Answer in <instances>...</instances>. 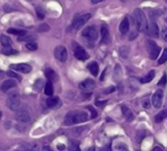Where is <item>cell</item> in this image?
Instances as JSON below:
<instances>
[{
  "instance_id": "1",
  "label": "cell",
  "mask_w": 167,
  "mask_h": 151,
  "mask_svg": "<svg viewBox=\"0 0 167 151\" xmlns=\"http://www.w3.org/2000/svg\"><path fill=\"white\" fill-rule=\"evenodd\" d=\"M89 116L84 111H71L67 113L64 119L65 126H72L75 124H81L87 121Z\"/></svg>"
},
{
  "instance_id": "2",
  "label": "cell",
  "mask_w": 167,
  "mask_h": 151,
  "mask_svg": "<svg viewBox=\"0 0 167 151\" xmlns=\"http://www.w3.org/2000/svg\"><path fill=\"white\" fill-rule=\"evenodd\" d=\"M133 16H134V20H135V23H136V27L138 30L145 31L148 27V22H147L145 13L141 9H135Z\"/></svg>"
},
{
  "instance_id": "3",
  "label": "cell",
  "mask_w": 167,
  "mask_h": 151,
  "mask_svg": "<svg viewBox=\"0 0 167 151\" xmlns=\"http://www.w3.org/2000/svg\"><path fill=\"white\" fill-rule=\"evenodd\" d=\"M82 35L87 42H92V44L97 39L98 33H97V28H95L94 26H89L83 30Z\"/></svg>"
},
{
  "instance_id": "4",
  "label": "cell",
  "mask_w": 167,
  "mask_h": 151,
  "mask_svg": "<svg viewBox=\"0 0 167 151\" xmlns=\"http://www.w3.org/2000/svg\"><path fill=\"white\" fill-rule=\"evenodd\" d=\"M7 107L12 111H17L21 107V98L18 93H11L6 101Z\"/></svg>"
},
{
  "instance_id": "5",
  "label": "cell",
  "mask_w": 167,
  "mask_h": 151,
  "mask_svg": "<svg viewBox=\"0 0 167 151\" xmlns=\"http://www.w3.org/2000/svg\"><path fill=\"white\" fill-rule=\"evenodd\" d=\"M147 48L148 56L152 60H155L160 53V47L153 40H147Z\"/></svg>"
},
{
  "instance_id": "6",
  "label": "cell",
  "mask_w": 167,
  "mask_h": 151,
  "mask_svg": "<svg viewBox=\"0 0 167 151\" xmlns=\"http://www.w3.org/2000/svg\"><path fill=\"white\" fill-rule=\"evenodd\" d=\"M54 56L57 60H59L60 62L64 63L67 61V58H68V52H67V49L65 46H57L55 47L54 49Z\"/></svg>"
},
{
  "instance_id": "7",
  "label": "cell",
  "mask_w": 167,
  "mask_h": 151,
  "mask_svg": "<svg viewBox=\"0 0 167 151\" xmlns=\"http://www.w3.org/2000/svg\"><path fill=\"white\" fill-rule=\"evenodd\" d=\"M79 87L84 92H92L95 87V82L92 78H86L79 84Z\"/></svg>"
},
{
  "instance_id": "8",
  "label": "cell",
  "mask_w": 167,
  "mask_h": 151,
  "mask_svg": "<svg viewBox=\"0 0 167 151\" xmlns=\"http://www.w3.org/2000/svg\"><path fill=\"white\" fill-rule=\"evenodd\" d=\"M145 31L148 36H152V37H157L158 35H159V30H158L156 23L153 20L150 21L149 25H148Z\"/></svg>"
},
{
  "instance_id": "9",
  "label": "cell",
  "mask_w": 167,
  "mask_h": 151,
  "mask_svg": "<svg viewBox=\"0 0 167 151\" xmlns=\"http://www.w3.org/2000/svg\"><path fill=\"white\" fill-rule=\"evenodd\" d=\"M16 118L17 120L22 122V123H29L31 120V116L28 110L25 109H19L17 110V113H16Z\"/></svg>"
},
{
  "instance_id": "10",
  "label": "cell",
  "mask_w": 167,
  "mask_h": 151,
  "mask_svg": "<svg viewBox=\"0 0 167 151\" xmlns=\"http://www.w3.org/2000/svg\"><path fill=\"white\" fill-rule=\"evenodd\" d=\"M90 19H91V14H85V15L79 16L78 18L75 19V21L73 23V29L79 30L80 28H82Z\"/></svg>"
},
{
  "instance_id": "11",
  "label": "cell",
  "mask_w": 167,
  "mask_h": 151,
  "mask_svg": "<svg viewBox=\"0 0 167 151\" xmlns=\"http://www.w3.org/2000/svg\"><path fill=\"white\" fill-rule=\"evenodd\" d=\"M10 68L16 72L19 73H24V74H28L31 71V67L29 64H26V63H20V64H12L10 66Z\"/></svg>"
},
{
  "instance_id": "12",
  "label": "cell",
  "mask_w": 167,
  "mask_h": 151,
  "mask_svg": "<svg viewBox=\"0 0 167 151\" xmlns=\"http://www.w3.org/2000/svg\"><path fill=\"white\" fill-rule=\"evenodd\" d=\"M162 98H163V91L161 89H158L153 95V105L154 108H160L162 105Z\"/></svg>"
},
{
  "instance_id": "13",
  "label": "cell",
  "mask_w": 167,
  "mask_h": 151,
  "mask_svg": "<svg viewBox=\"0 0 167 151\" xmlns=\"http://www.w3.org/2000/svg\"><path fill=\"white\" fill-rule=\"evenodd\" d=\"M74 53H75L76 58L79 59V60L85 61V60H86V59L90 58L89 54H87L86 51L83 48V47H81V46H77L76 48L74 49Z\"/></svg>"
},
{
  "instance_id": "14",
  "label": "cell",
  "mask_w": 167,
  "mask_h": 151,
  "mask_svg": "<svg viewBox=\"0 0 167 151\" xmlns=\"http://www.w3.org/2000/svg\"><path fill=\"white\" fill-rule=\"evenodd\" d=\"M17 85V83H16L14 79L12 78H9V79H6V81H4L1 84V86H0V89H1L2 91L6 92L8 91L9 89H11L12 87L16 86Z\"/></svg>"
},
{
  "instance_id": "15",
  "label": "cell",
  "mask_w": 167,
  "mask_h": 151,
  "mask_svg": "<svg viewBox=\"0 0 167 151\" xmlns=\"http://www.w3.org/2000/svg\"><path fill=\"white\" fill-rule=\"evenodd\" d=\"M61 101L58 96H50L46 99V105L49 108H56L60 106Z\"/></svg>"
},
{
  "instance_id": "16",
  "label": "cell",
  "mask_w": 167,
  "mask_h": 151,
  "mask_svg": "<svg viewBox=\"0 0 167 151\" xmlns=\"http://www.w3.org/2000/svg\"><path fill=\"white\" fill-rule=\"evenodd\" d=\"M129 30H130V23H129V19L126 17L120 23V26H119V30H120V33L122 35H126V34H128Z\"/></svg>"
},
{
  "instance_id": "17",
  "label": "cell",
  "mask_w": 167,
  "mask_h": 151,
  "mask_svg": "<svg viewBox=\"0 0 167 151\" xmlns=\"http://www.w3.org/2000/svg\"><path fill=\"white\" fill-rule=\"evenodd\" d=\"M100 34H101V42L103 44H108L110 42V35L108 29L103 26L100 30Z\"/></svg>"
},
{
  "instance_id": "18",
  "label": "cell",
  "mask_w": 167,
  "mask_h": 151,
  "mask_svg": "<svg viewBox=\"0 0 167 151\" xmlns=\"http://www.w3.org/2000/svg\"><path fill=\"white\" fill-rule=\"evenodd\" d=\"M122 114H123L124 118L128 122H132L134 120V118H135L133 112L127 106H122Z\"/></svg>"
},
{
  "instance_id": "19",
  "label": "cell",
  "mask_w": 167,
  "mask_h": 151,
  "mask_svg": "<svg viewBox=\"0 0 167 151\" xmlns=\"http://www.w3.org/2000/svg\"><path fill=\"white\" fill-rule=\"evenodd\" d=\"M45 77L48 79V82H51V83H54V82H57V76H56V73L54 72V71L50 68L46 69L45 70Z\"/></svg>"
},
{
  "instance_id": "20",
  "label": "cell",
  "mask_w": 167,
  "mask_h": 151,
  "mask_svg": "<svg viewBox=\"0 0 167 151\" xmlns=\"http://www.w3.org/2000/svg\"><path fill=\"white\" fill-rule=\"evenodd\" d=\"M87 69L90 70V72L92 73V76H97L98 75V71H99V67L98 64L95 61L91 62L89 65H87Z\"/></svg>"
},
{
  "instance_id": "21",
  "label": "cell",
  "mask_w": 167,
  "mask_h": 151,
  "mask_svg": "<svg viewBox=\"0 0 167 151\" xmlns=\"http://www.w3.org/2000/svg\"><path fill=\"white\" fill-rule=\"evenodd\" d=\"M154 77H155V71L152 70L149 73H148V75H147L146 77H144V78H141V83H142V84H148V83H149V82H152Z\"/></svg>"
},
{
  "instance_id": "22",
  "label": "cell",
  "mask_w": 167,
  "mask_h": 151,
  "mask_svg": "<svg viewBox=\"0 0 167 151\" xmlns=\"http://www.w3.org/2000/svg\"><path fill=\"white\" fill-rule=\"evenodd\" d=\"M35 39H36V35H29L28 33L24 35H20L18 37L19 41H34Z\"/></svg>"
},
{
  "instance_id": "23",
  "label": "cell",
  "mask_w": 167,
  "mask_h": 151,
  "mask_svg": "<svg viewBox=\"0 0 167 151\" xmlns=\"http://www.w3.org/2000/svg\"><path fill=\"white\" fill-rule=\"evenodd\" d=\"M166 117H167V111L162 110L161 112H159L154 116V122L155 123H161Z\"/></svg>"
},
{
  "instance_id": "24",
  "label": "cell",
  "mask_w": 167,
  "mask_h": 151,
  "mask_svg": "<svg viewBox=\"0 0 167 151\" xmlns=\"http://www.w3.org/2000/svg\"><path fill=\"white\" fill-rule=\"evenodd\" d=\"M0 41H1V44H2L4 47L11 46V44H12L11 38H10L9 36H7V35H2L1 36H0Z\"/></svg>"
},
{
  "instance_id": "25",
  "label": "cell",
  "mask_w": 167,
  "mask_h": 151,
  "mask_svg": "<svg viewBox=\"0 0 167 151\" xmlns=\"http://www.w3.org/2000/svg\"><path fill=\"white\" fill-rule=\"evenodd\" d=\"M43 86H44V83L42 78H38L36 81V83L34 84V89L36 92H39L42 89H43Z\"/></svg>"
},
{
  "instance_id": "26",
  "label": "cell",
  "mask_w": 167,
  "mask_h": 151,
  "mask_svg": "<svg viewBox=\"0 0 167 151\" xmlns=\"http://www.w3.org/2000/svg\"><path fill=\"white\" fill-rule=\"evenodd\" d=\"M7 33L8 34H12V35H24L27 34L26 30H17V29H8L7 30Z\"/></svg>"
},
{
  "instance_id": "27",
  "label": "cell",
  "mask_w": 167,
  "mask_h": 151,
  "mask_svg": "<svg viewBox=\"0 0 167 151\" xmlns=\"http://www.w3.org/2000/svg\"><path fill=\"white\" fill-rule=\"evenodd\" d=\"M44 92H45L46 95H48V96H50V95L53 94V85H52L51 82H47V84H45V86H44Z\"/></svg>"
},
{
  "instance_id": "28",
  "label": "cell",
  "mask_w": 167,
  "mask_h": 151,
  "mask_svg": "<svg viewBox=\"0 0 167 151\" xmlns=\"http://www.w3.org/2000/svg\"><path fill=\"white\" fill-rule=\"evenodd\" d=\"M2 53L5 54V55H16V54H18V52L16 51L15 49L11 48L10 46H7V47H4V48L2 49Z\"/></svg>"
},
{
  "instance_id": "29",
  "label": "cell",
  "mask_w": 167,
  "mask_h": 151,
  "mask_svg": "<svg viewBox=\"0 0 167 151\" xmlns=\"http://www.w3.org/2000/svg\"><path fill=\"white\" fill-rule=\"evenodd\" d=\"M119 54H120V56L124 59H126L128 57V54H129V48L127 46H123L121 47L120 49H119Z\"/></svg>"
},
{
  "instance_id": "30",
  "label": "cell",
  "mask_w": 167,
  "mask_h": 151,
  "mask_svg": "<svg viewBox=\"0 0 167 151\" xmlns=\"http://www.w3.org/2000/svg\"><path fill=\"white\" fill-rule=\"evenodd\" d=\"M166 61H167V48H165L163 50V53L161 55V57L159 58V60H158V64L161 65V64H163V63L166 62Z\"/></svg>"
},
{
  "instance_id": "31",
  "label": "cell",
  "mask_w": 167,
  "mask_h": 151,
  "mask_svg": "<svg viewBox=\"0 0 167 151\" xmlns=\"http://www.w3.org/2000/svg\"><path fill=\"white\" fill-rule=\"evenodd\" d=\"M36 15H37L38 19H41V20L44 19V11L42 9L41 7H36Z\"/></svg>"
},
{
  "instance_id": "32",
  "label": "cell",
  "mask_w": 167,
  "mask_h": 151,
  "mask_svg": "<svg viewBox=\"0 0 167 151\" xmlns=\"http://www.w3.org/2000/svg\"><path fill=\"white\" fill-rule=\"evenodd\" d=\"M162 13H163V11H162V12H161V11L158 12L157 10H153V11L149 12V16H150V18H152V20H153V19H156L158 16L161 15Z\"/></svg>"
},
{
  "instance_id": "33",
  "label": "cell",
  "mask_w": 167,
  "mask_h": 151,
  "mask_svg": "<svg viewBox=\"0 0 167 151\" xmlns=\"http://www.w3.org/2000/svg\"><path fill=\"white\" fill-rule=\"evenodd\" d=\"M27 48L29 49V50H31V51H35V50H36L37 49V44L36 43V42H30V43H27Z\"/></svg>"
},
{
  "instance_id": "34",
  "label": "cell",
  "mask_w": 167,
  "mask_h": 151,
  "mask_svg": "<svg viewBox=\"0 0 167 151\" xmlns=\"http://www.w3.org/2000/svg\"><path fill=\"white\" fill-rule=\"evenodd\" d=\"M37 30L41 31V33H44V31L49 30V26L47 25V24H42V25H41V26L38 27Z\"/></svg>"
},
{
  "instance_id": "35",
  "label": "cell",
  "mask_w": 167,
  "mask_h": 151,
  "mask_svg": "<svg viewBox=\"0 0 167 151\" xmlns=\"http://www.w3.org/2000/svg\"><path fill=\"white\" fill-rule=\"evenodd\" d=\"M87 109H89L91 111V113H92V119H94V118H97V111H95V109L92 107V106H89L87 107Z\"/></svg>"
},
{
  "instance_id": "36",
  "label": "cell",
  "mask_w": 167,
  "mask_h": 151,
  "mask_svg": "<svg viewBox=\"0 0 167 151\" xmlns=\"http://www.w3.org/2000/svg\"><path fill=\"white\" fill-rule=\"evenodd\" d=\"M7 75L9 76V77H11V78H16V79H19V81H21V79H22V78H21L19 75L15 74L14 72H11V71H10V72H8V74H7Z\"/></svg>"
},
{
  "instance_id": "37",
  "label": "cell",
  "mask_w": 167,
  "mask_h": 151,
  "mask_svg": "<svg viewBox=\"0 0 167 151\" xmlns=\"http://www.w3.org/2000/svg\"><path fill=\"white\" fill-rule=\"evenodd\" d=\"M166 83H167V77L166 75H163L162 78H160V81L158 82V85H164Z\"/></svg>"
},
{
  "instance_id": "38",
  "label": "cell",
  "mask_w": 167,
  "mask_h": 151,
  "mask_svg": "<svg viewBox=\"0 0 167 151\" xmlns=\"http://www.w3.org/2000/svg\"><path fill=\"white\" fill-rule=\"evenodd\" d=\"M4 11H5L6 13H8V12L16 11V9H15V8H13V7H11L10 5H5V6H4Z\"/></svg>"
},
{
  "instance_id": "39",
  "label": "cell",
  "mask_w": 167,
  "mask_h": 151,
  "mask_svg": "<svg viewBox=\"0 0 167 151\" xmlns=\"http://www.w3.org/2000/svg\"><path fill=\"white\" fill-rule=\"evenodd\" d=\"M69 149H70V150H79L78 142H76V143H73V144H72V142H70V146H69Z\"/></svg>"
},
{
  "instance_id": "40",
  "label": "cell",
  "mask_w": 167,
  "mask_h": 151,
  "mask_svg": "<svg viewBox=\"0 0 167 151\" xmlns=\"http://www.w3.org/2000/svg\"><path fill=\"white\" fill-rule=\"evenodd\" d=\"M161 35H162V38H163V40L167 42V28L163 29L162 30V33H161Z\"/></svg>"
},
{
  "instance_id": "41",
  "label": "cell",
  "mask_w": 167,
  "mask_h": 151,
  "mask_svg": "<svg viewBox=\"0 0 167 151\" xmlns=\"http://www.w3.org/2000/svg\"><path fill=\"white\" fill-rule=\"evenodd\" d=\"M142 106H144V108H149V100L147 98V99H144V101H142Z\"/></svg>"
},
{
  "instance_id": "42",
  "label": "cell",
  "mask_w": 167,
  "mask_h": 151,
  "mask_svg": "<svg viewBox=\"0 0 167 151\" xmlns=\"http://www.w3.org/2000/svg\"><path fill=\"white\" fill-rule=\"evenodd\" d=\"M115 90V86H109L107 87V89L104 90V93L108 94V93H111V92H113Z\"/></svg>"
},
{
  "instance_id": "43",
  "label": "cell",
  "mask_w": 167,
  "mask_h": 151,
  "mask_svg": "<svg viewBox=\"0 0 167 151\" xmlns=\"http://www.w3.org/2000/svg\"><path fill=\"white\" fill-rule=\"evenodd\" d=\"M105 103H107V100H104V101H98V100H97L95 101V104H97V106H103L105 104Z\"/></svg>"
},
{
  "instance_id": "44",
  "label": "cell",
  "mask_w": 167,
  "mask_h": 151,
  "mask_svg": "<svg viewBox=\"0 0 167 151\" xmlns=\"http://www.w3.org/2000/svg\"><path fill=\"white\" fill-rule=\"evenodd\" d=\"M102 1H105V0H92V4H97V3H100Z\"/></svg>"
},
{
  "instance_id": "45",
  "label": "cell",
  "mask_w": 167,
  "mask_h": 151,
  "mask_svg": "<svg viewBox=\"0 0 167 151\" xmlns=\"http://www.w3.org/2000/svg\"><path fill=\"white\" fill-rule=\"evenodd\" d=\"M58 149H59V150H64V149H65V146H64V145H58Z\"/></svg>"
},
{
  "instance_id": "46",
  "label": "cell",
  "mask_w": 167,
  "mask_h": 151,
  "mask_svg": "<svg viewBox=\"0 0 167 151\" xmlns=\"http://www.w3.org/2000/svg\"><path fill=\"white\" fill-rule=\"evenodd\" d=\"M153 150H162V148H160V147H154Z\"/></svg>"
},
{
  "instance_id": "47",
  "label": "cell",
  "mask_w": 167,
  "mask_h": 151,
  "mask_svg": "<svg viewBox=\"0 0 167 151\" xmlns=\"http://www.w3.org/2000/svg\"><path fill=\"white\" fill-rule=\"evenodd\" d=\"M44 149H49V150H50L51 148H50L49 146H45V147H44Z\"/></svg>"
},
{
  "instance_id": "48",
  "label": "cell",
  "mask_w": 167,
  "mask_h": 151,
  "mask_svg": "<svg viewBox=\"0 0 167 151\" xmlns=\"http://www.w3.org/2000/svg\"><path fill=\"white\" fill-rule=\"evenodd\" d=\"M1 116H2V112L0 111V119H1Z\"/></svg>"
},
{
  "instance_id": "49",
  "label": "cell",
  "mask_w": 167,
  "mask_h": 151,
  "mask_svg": "<svg viewBox=\"0 0 167 151\" xmlns=\"http://www.w3.org/2000/svg\"><path fill=\"white\" fill-rule=\"evenodd\" d=\"M122 1H126V0H122Z\"/></svg>"
},
{
  "instance_id": "50",
  "label": "cell",
  "mask_w": 167,
  "mask_h": 151,
  "mask_svg": "<svg viewBox=\"0 0 167 151\" xmlns=\"http://www.w3.org/2000/svg\"><path fill=\"white\" fill-rule=\"evenodd\" d=\"M165 21H166V22H167V18H166V20H165Z\"/></svg>"
}]
</instances>
